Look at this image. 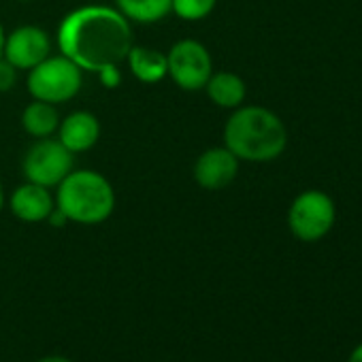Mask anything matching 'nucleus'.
Instances as JSON below:
<instances>
[{"mask_svg":"<svg viewBox=\"0 0 362 362\" xmlns=\"http://www.w3.org/2000/svg\"><path fill=\"white\" fill-rule=\"evenodd\" d=\"M56 43L60 54L81 71L98 73L126 60L132 47V28L117 9L88 5L64 16Z\"/></svg>","mask_w":362,"mask_h":362,"instance_id":"1","label":"nucleus"},{"mask_svg":"<svg viewBox=\"0 0 362 362\" xmlns=\"http://www.w3.org/2000/svg\"><path fill=\"white\" fill-rule=\"evenodd\" d=\"M288 143L284 122L264 107H237L224 126V147L241 162H271Z\"/></svg>","mask_w":362,"mask_h":362,"instance_id":"2","label":"nucleus"},{"mask_svg":"<svg viewBox=\"0 0 362 362\" xmlns=\"http://www.w3.org/2000/svg\"><path fill=\"white\" fill-rule=\"evenodd\" d=\"M56 207L69 222L96 226L111 218L115 209V192L109 179L92 168L71 170L56 190Z\"/></svg>","mask_w":362,"mask_h":362,"instance_id":"3","label":"nucleus"},{"mask_svg":"<svg viewBox=\"0 0 362 362\" xmlns=\"http://www.w3.org/2000/svg\"><path fill=\"white\" fill-rule=\"evenodd\" d=\"M28 92L35 100L62 105L73 100L83 86V71L66 56H49L28 71Z\"/></svg>","mask_w":362,"mask_h":362,"instance_id":"4","label":"nucleus"},{"mask_svg":"<svg viewBox=\"0 0 362 362\" xmlns=\"http://www.w3.org/2000/svg\"><path fill=\"white\" fill-rule=\"evenodd\" d=\"M214 75V60L209 49L192 39L177 41L166 52V77L184 92L205 90Z\"/></svg>","mask_w":362,"mask_h":362,"instance_id":"5","label":"nucleus"},{"mask_svg":"<svg viewBox=\"0 0 362 362\" xmlns=\"http://www.w3.org/2000/svg\"><path fill=\"white\" fill-rule=\"evenodd\" d=\"M75 153L69 151L58 139L45 136L37 139L22 160V173L26 181L45 186V188H58L62 179L73 170Z\"/></svg>","mask_w":362,"mask_h":362,"instance_id":"6","label":"nucleus"},{"mask_svg":"<svg viewBox=\"0 0 362 362\" xmlns=\"http://www.w3.org/2000/svg\"><path fill=\"white\" fill-rule=\"evenodd\" d=\"M334 203L320 190H307L298 194L288 211V226L300 241H320L334 224Z\"/></svg>","mask_w":362,"mask_h":362,"instance_id":"7","label":"nucleus"},{"mask_svg":"<svg viewBox=\"0 0 362 362\" xmlns=\"http://www.w3.org/2000/svg\"><path fill=\"white\" fill-rule=\"evenodd\" d=\"M3 56L18 71H30L52 56V37L39 26H20L5 37Z\"/></svg>","mask_w":362,"mask_h":362,"instance_id":"8","label":"nucleus"},{"mask_svg":"<svg viewBox=\"0 0 362 362\" xmlns=\"http://www.w3.org/2000/svg\"><path fill=\"white\" fill-rule=\"evenodd\" d=\"M239 158L228 147H211L203 151L194 164V181L203 190H224L239 173Z\"/></svg>","mask_w":362,"mask_h":362,"instance_id":"9","label":"nucleus"},{"mask_svg":"<svg viewBox=\"0 0 362 362\" xmlns=\"http://www.w3.org/2000/svg\"><path fill=\"white\" fill-rule=\"evenodd\" d=\"M56 207V199L52 197L49 188L33 184V181H26V184L18 186L9 199V209L11 214L28 224H39L45 222L49 218V214Z\"/></svg>","mask_w":362,"mask_h":362,"instance_id":"10","label":"nucleus"},{"mask_svg":"<svg viewBox=\"0 0 362 362\" xmlns=\"http://www.w3.org/2000/svg\"><path fill=\"white\" fill-rule=\"evenodd\" d=\"M100 139V122L90 111H75L60 119L58 141L73 153L92 149Z\"/></svg>","mask_w":362,"mask_h":362,"instance_id":"11","label":"nucleus"},{"mask_svg":"<svg viewBox=\"0 0 362 362\" xmlns=\"http://www.w3.org/2000/svg\"><path fill=\"white\" fill-rule=\"evenodd\" d=\"M130 73L143 81V83H158L166 77V54L145 47V45H132L126 56Z\"/></svg>","mask_w":362,"mask_h":362,"instance_id":"12","label":"nucleus"},{"mask_svg":"<svg viewBox=\"0 0 362 362\" xmlns=\"http://www.w3.org/2000/svg\"><path fill=\"white\" fill-rule=\"evenodd\" d=\"M207 96L211 98L214 105L222 107V109H237L243 105L245 100V81L230 71H222V73H214L205 86Z\"/></svg>","mask_w":362,"mask_h":362,"instance_id":"13","label":"nucleus"},{"mask_svg":"<svg viewBox=\"0 0 362 362\" xmlns=\"http://www.w3.org/2000/svg\"><path fill=\"white\" fill-rule=\"evenodd\" d=\"M22 126L35 139L54 136L60 126V113L56 105L33 98V103L22 111Z\"/></svg>","mask_w":362,"mask_h":362,"instance_id":"14","label":"nucleus"},{"mask_svg":"<svg viewBox=\"0 0 362 362\" xmlns=\"http://www.w3.org/2000/svg\"><path fill=\"white\" fill-rule=\"evenodd\" d=\"M115 9L128 22L156 24L170 13L173 0H115Z\"/></svg>","mask_w":362,"mask_h":362,"instance_id":"15","label":"nucleus"},{"mask_svg":"<svg viewBox=\"0 0 362 362\" xmlns=\"http://www.w3.org/2000/svg\"><path fill=\"white\" fill-rule=\"evenodd\" d=\"M216 3L218 0H173L170 13H175L184 22H199L211 16V11L216 9Z\"/></svg>","mask_w":362,"mask_h":362,"instance_id":"16","label":"nucleus"},{"mask_svg":"<svg viewBox=\"0 0 362 362\" xmlns=\"http://www.w3.org/2000/svg\"><path fill=\"white\" fill-rule=\"evenodd\" d=\"M18 83V69L5 58L0 56V92H11Z\"/></svg>","mask_w":362,"mask_h":362,"instance_id":"17","label":"nucleus"},{"mask_svg":"<svg viewBox=\"0 0 362 362\" xmlns=\"http://www.w3.org/2000/svg\"><path fill=\"white\" fill-rule=\"evenodd\" d=\"M100 83L107 88V90H115L119 83H122V73H119V64H113V66H105L103 71L96 73Z\"/></svg>","mask_w":362,"mask_h":362,"instance_id":"18","label":"nucleus"},{"mask_svg":"<svg viewBox=\"0 0 362 362\" xmlns=\"http://www.w3.org/2000/svg\"><path fill=\"white\" fill-rule=\"evenodd\" d=\"M37 362H73V360H69L64 356H45V358H41Z\"/></svg>","mask_w":362,"mask_h":362,"instance_id":"19","label":"nucleus"},{"mask_svg":"<svg viewBox=\"0 0 362 362\" xmlns=\"http://www.w3.org/2000/svg\"><path fill=\"white\" fill-rule=\"evenodd\" d=\"M349 362H362V343L351 351V356H349Z\"/></svg>","mask_w":362,"mask_h":362,"instance_id":"20","label":"nucleus"},{"mask_svg":"<svg viewBox=\"0 0 362 362\" xmlns=\"http://www.w3.org/2000/svg\"><path fill=\"white\" fill-rule=\"evenodd\" d=\"M5 37H7V33H5L3 24H0V56H3V49H5Z\"/></svg>","mask_w":362,"mask_h":362,"instance_id":"21","label":"nucleus"},{"mask_svg":"<svg viewBox=\"0 0 362 362\" xmlns=\"http://www.w3.org/2000/svg\"><path fill=\"white\" fill-rule=\"evenodd\" d=\"M5 207V188H3V181H0V214H3Z\"/></svg>","mask_w":362,"mask_h":362,"instance_id":"22","label":"nucleus"},{"mask_svg":"<svg viewBox=\"0 0 362 362\" xmlns=\"http://www.w3.org/2000/svg\"><path fill=\"white\" fill-rule=\"evenodd\" d=\"M18 3H30V0H18Z\"/></svg>","mask_w":362,"mask_h":362,"instance_id":"23","label":"nucleus"}]
</instances>
